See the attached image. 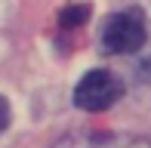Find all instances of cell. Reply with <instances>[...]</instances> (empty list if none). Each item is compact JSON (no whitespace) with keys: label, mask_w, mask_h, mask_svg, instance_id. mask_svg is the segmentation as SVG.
I'll return each mask as SVG.
<instances>
[{"label":"cell","mask_w":151,"mask_h":148,"mask_svg":"<svg viewBox=\"0 0 151 148\" xmlns=\"http://www.w3.org/2000/svg\"><path fill=\"white\" fill-rule=\"evenodd\" d=\"M145 40H148V28H145L142 9H120L114 16H108L105 25H102V34H99L102 50L111 52V56L136 52L145 46Z\"/></svg>","instance_id":"cell-1"},{"label":"cell","mask_w":151,"mask_h":148,"mask_svg":"<svg viewBox=\"0 0 151 148\" xmlns=\"http://www.w3.org/2000/svg\"><path fill=\"white\" fill-rule=\"evenodd\" d=\"M123 96V83L108 68H93L74 86V105L83 111H105Z\"/></svg>","instance_id":"cell-2"},{"label":"cell","mask_w":151,"mask_h":148,"mask_svg":"<svg viewBox=\"0 0 151 148\" xmlns=\"http://www.w3.org/2000/svg\"><path fill=\"white\" fill-rule=\"evenodd\" d=\"M52 148H151V139L133 133H71Z\"/></svg>","instance_id":"cell-3"},{"label":"cell","mask_w":151,"mask_h":148,"mask_svg":"<svg viewBox=\"0 0 151 148\" xmlns=\"http://www.w3.org/2000/svg\"><path fill=\"white\" fill-rule=\"evenodd\" d=\"M86 19H90V6H86V3H77V6H68V9H62L59 25H62V28H80Z\"/></svg>","instance_id":"cell-4"},{"label":"cell","mask_w":151,"mask_h":148,"mask_svg":"<svg viewBox=\"0 0 151 148\" xmlns=\"http://www.w3.org/2000/svg\"><path fill=\"white\" fill-rule=\"evenodd\" d=\"M6 126H9V102L0 96V133H3Z\"/></svg>","instance_id":"cell-5"}]
</instances>
